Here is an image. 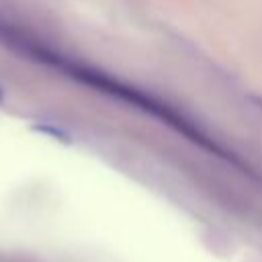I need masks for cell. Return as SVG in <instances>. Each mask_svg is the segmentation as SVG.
Here are the masks:
<instances>
[{"mask_svg":"<svg viewBox=\"0 0 262 262\" xmlns=\"http://www.w3.org/2000/svg\"><path fill=\"white\" fill-rule=\"evenodd\" d=\"M2 100H4V90L0 88V102H2Z\"/></svg>","mask_w":262,"mask_h":262,"instance_id":"6da1fadb","label":"cell"}]
</instances>
